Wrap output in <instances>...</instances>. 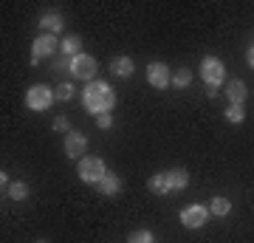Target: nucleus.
<instances>
[{"mask_svg":"<svg viewBox=\"0 0 254 243\" xmlns=\"http://www.w3.org/2000/svg\"><path fill=\"white\" fill-rule=\"evenodd\" d=\"M229 209H232L229 198H223V195H215V198H212V207H209V212H212V215L223 218V215H229Z\"/></svg>","mask_w":254,"mask_h":243,"instance_id":"f3484780","label":"nucleus"},{"mask_svg":"<svg viewBox=\"0 0 254 243\" xmlns=\"http://www.w3.org/2000/svg\"><path fill=\"white\" fill-rule=\"evenodd\" d=\"M147 82L153 88H167V85H173V74L164 63H150L147 65Z\"/></svg>","mask_w":254,"mask_h":243,"instance_id":"1a4fd4ad","label":"nucleus"},{"mask_svg":"<svg viewBox=\"0 0 254 243\" xmlns=\"http://www.w3.org/2000/svg\"><path fill=\"white\" fill-rule=\"evenodd\" d=\"M200 77L206 82V88H215V85H220V82L226 80V68H223V63H220L218 57H206L200 63Z\"/></svg>","mask_w":254,"mask_h":243,"instance_id":"20e7f679","label":"nucleus"},{"mask_svg":"<svg viewBox=\"0 0 254 243\" xmlns=\"http://www.w3.org/2000/svg\"><path fill=\"white\" fill-rule=\"evenodd\" d=\"M246 60H249V68H252V71H254V45H252V48H249V54H246Z\"/></svg>","mask_w":254,"mask_h":243,"instance_id":"393cba45","label":"nucleus"},{"mask_svg":"<svg viewBox=\"0 0 254 243\" xmlns=\"http://www.w3.org/2000/svg\"><path fill=\"white\" fill-rule=\"evenodd\" d=\"M96 125H99V127H110V125H113V116H110V113H99V116H96Z\"/></svg>","mask_w":254,"mask_h":243,"instance_id":"b1692460","label":"nucleus"},{"mask_svg":"<svg viewBox=\"0 0 254 243\" xmlns=\"http://www.w3.org/2000/svg\"><path fill=\"white\" fill-rule=\"evenodd\" d=\"M192 80V74L187 71V68H178V71L173 74V88H187Z\"/></svg>","mask_w":254,"mask_h":243,"instance_id":"aec40b11","label":"nucleus"},{"mask_svg":"<svg viewBox=\"0 0 254 243\" xmlns=\"http://www.w3.org/2000/svg\"><path fill=\"white\" fill-rule=\"evenodd\" d=\"M40 26H43V31H46V34H60V31H63V17H60V14H57V11H48V14H43V17H40Z\"/></svg>","mask_w":254,"mask_h":243,"instance_id":"9d476101","label":"nucleus"},{"mask_svg":"<svg viewBox=\"0 0 254 243\" xmlns=\"http://www.w3.org/2000/svg\"><path fill=\"white\" fill-rule=\"evenodd\" d=\"M60 51H63V54L68 57V60L79 57V54H82V40H79L76 34H73V37H65L63 43H60Z\"/></svg>","mask_w":254,"mask_h":243,"instance_id":"4468645a","label":"nucleus"},{"mask_svg":"<svg viewBox=\"0 0 254 243\" xmlns=\"http://www.w3.org/2000/svg\"><path fill=\"white\" fill-rule=\"evenodd\" d=\"M82 105H85V110H88L91 116L110 113V110H113V105H116V93L110 90L108 82L93 80L91 85H85V90H82Z\"/></svg>","mask_w":254,"mask_h":243,"instance_id":"f257e3e1","label":"nucleus"},{"mask_svg":"<svg viewBox=\"0 0 254 243\" xmlns=\"http://www.w3.org/2000/svg\"><path fill=\"white\" fill-rule=\"evenodd\" d=\"M226 93H229V102H232V105H243L246 96H249V88H246V82L235 80V82L226 88Z\"/></svg>","mask_w":254,"mask_h":243,"instance_id":"f8f14e48","label":"nucleus"},{"mask_svg":"<svg viewBox=\"0 0 254 243\" xmlns=\"http://www.w3.org/2000/svg\"><path fill=\"white\" fill-rule=\"evenodd\" d=\"M60 48V43H57V37L54 34H40L31 43V65H37L43 57H51Z\"/></svg>","mask_w":254,"mask_h":243,"instance_id":"423d86ee","label":"nucleus"},{"mask_svg":"<svg viewBox=\"0 0 254 243\" xmlns=\"http://www.w3.org/2000/svg\"><path fill=\"white\" fill-rule=\"evenodd\" d=\"M167 181H170V189H184L190 184V172L187 170H170L167 172Z\"/></svg>","mask_w":254,"mask_h":243,"instance_id":"dca6fc26","label":"nucleus"},{"mask_svg":"<svg viewBox=\"0 0 254 243\" xmlns=\"http://www.w3.org/2000/svg\"><path fill=\"white\" fill-rule=\"evenodd\" d=\"M54 99L57 96L51 93V88H46V85H34V88H28V93H26L28 110H46V108H51Z\"/></svg>","mask_w":254,"mask_h":243,"instance_id":"39448f33","label":"nucleus"},{"mask_svg":"<svg viewBox=\"0 0 254 243\" xmlns=\"http://www.w3.org/2000/svg\"><path fill=\"white\" fill-rule=\"evenodd\" d=\"M54 96H57L60 102H68V99L73 96V85H60V88L54 90Z\"/></svg>","mask_w":254,"mask_h":243,"instance_id":"4be33fe9","label":"nucleus"},{"mask_svg":"<svg viewBox=\"0 0 254 243\" xmlns=\"http://www.w3.org/2000/svg\"><path fill=\"white\" fill-rule=\"evenodd\" d=\"M110 71L125 80V77H133L136 65H133V60H130V57H116V60H113V65H110Z\"/></svg>","mask_w":254,"mask_h":243,"instance_id":"ddd939ff","label":"nucleus"},{"mask_svg":"<svg viewBox=\"0 0 254 243\" xmlns=\"http://www.w3.org/2000/svg\"><path fill=\"white\" fill-rule=\"evenodd\" d=\"M85 150H88V136L79 133V130H71L65 136V156L68 159H85Z\"/></svg>","mask_w":254,"mask_h":243,"instance_id":"6e6552de","label":"nucleus"},{"mask_svg":"<svg viewBox=\"0 0 254 243\" xmlns=\"http://www.w3.org/2000/svg\"><path fill=\"white\" fill-rule=\"evenodd\" d=\"M40 243H46V241H40Z\"/></svg>","mask_w":254,"mask_h":243,"instance_id":"a878e982","label":"nucleus"},{"mask_svg":"<svg viewBox=\"0 0 254 243\" xmlns=\"http://www.w3.org/2000/svg\"><path fill=\"white\" fill-rule=\"evenodd\" d=\"M243 116H246V113H243V108H240V105H229V108H226V119L232 122V125L243 122Z\"/></svg>","mask_w":254,"mask_h":243,"instance_id":"412c9836","label":"nucleus"},{"mask_svg":"<svg viewBox=\"0 0 254 243\" xmlns=\"http://www.w3.org/2000/svg\"><path fill=\"white\" fill-rule=\"evenodd\" d=\"M76 175H79L85 184H99L105 175H108V167L99 156H85L79 159V167H76Z\"/></svg>","mask_w":254,"mask_h":243,"instance_id":"f03ea898","label":"nucleus"},{"mask_svg":"<svg viewBox=\"0 0 254 243\" xmlns=\"http://www.w3.org/2000/svg\"><path fill=\"white\" fill-rule=\"evenodd\" d=\"M96 187H99L102 195H108V198H110V195H119V192H122V178H119V175H113V172H108V175L96 184Z\"/></svg>","mask_w":254,"mask_h":243,"instance_id":"9b49d317","label":"nucleus"},{"mask_svg":"<svg viewBox=\"0 0 254 243\" xmlns=\"http://www.w3.org/2000/svg\"><path fill=\"white\" fill-rule=\"evenodd\" d=\"M127 243H155V238L150 229H136V232L127 238Z\"/></svg>","mask_w":254,"mask_h":243,"instance_id":"6ab92c4d","label":"nucleus"},{"mask_svg":"<svg viewBox=\"0 0 254 243\" xmlns=\"http://www.w3.org/2000/svg\"><path fill=\"white\" fill-rule=\"evenodd\" d=\"M206 221H209V209L203 204H192V207L181 209V224L187 229H200Z\"/></svg>","mask_w":254,"mask_h":243,"instance_id":"0eeeda50","label":"nucleus"},{"mask_svg":"<svg viewBox=\"0 0 254 243\" xmlns=\"http://www.w3.org/2000/svg\"><path fill=\"white\" fill-rule=\"evenodd\" d=\"M68 71H71L76 80H93L96 71H99V63H96L91 54H79V57H73V60H68Z\"/></svg>","mask_w":254,"mask_h":243,"instance_id":"7ed1b4c3","label":"nucleus"},{"mask_svg":"<svg viewBox=\"0 0 254 243\" xmlns=\"http://www.w3.org/2000/svg\"><path fill=\"white\" fill-rule=\"evenodd\" d=\"M9 198H14V201L28 198V184H23V181H11L9 184Z\"/></svg>","mask_w":254,"mask_h":243,"instance_id":"a211bd4d","label":"nucleus"},{"mask_svg":"<svg viewBox=\"0 0 254 243\" xmlns=\"http://www.w3.org/2000/svg\"><path fill=\"white\" fill-rule=\"evenodd\" d=\"M147 187H150V192H155V195H167V192H173V189H170V181H167V172H155Z\"/></svg>","mask_w":254,"mask_h":243,"instance_id":"2eb2a0df","label":"nucleus"},{"mask_svg":"<svg viewBox=\"0 0 254 243\" xmlns=\"http://www.w3.org/2000/svg\"><path fill=\"white\" fill-rule=\"evenodd\" d=\"M54 130H63V133L68 136V133H71V122H68L65 116H57L54 119Z\"/></svg>","mask_w":254,"mask_h":243,"instance_id":"5701e85b","label":"nucleus"}]
</instances>
